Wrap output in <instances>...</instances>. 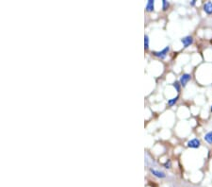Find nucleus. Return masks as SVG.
Returning a JSON list of instances; mask_svg holds the SVG:
<instances>
[{"mask_svg": "<svg viewBox=\"0 0 212 187\" xmlns=\"http://www.w3.org/2000/svg\"><path fill=\"white\" fill-rule=\"evenodd\" d=\"M190 79H191V75L188 74V73H185V74H183L181 77H180L179 82H180V84H181V86L185 87L188 84V82L190 81Z\"/></svg>", "mask_w": 212, "mask_h": 187, "instance_id": "obj_3", "label": "nucleus"}, {"mask_svg": "<svg viewBox=\"0 0 212 187\" xmlns=\"http://www.w3.org/2000/svg\"><path fill=\"white\" fill-rule=\"evenodd\" d=\"M178 99H179V95H176L175 97L169 99V100H168V105H169V106H174L175 103L178 101Z\"/></svg>", "mask_w": 212, "mask_h": 187, "instance_id": "obj_9", "label": "nucleus"}, {"mask_svg": "<svg viewBox=\"0 0 212 187\" xmlns=\"http://www.w3.org/2000/svg\"><path fill=\"white\" fill-rule=\"evenodd\" d=\"M148 48H149V37H148V35H145L144 36V49L148 50Z\"/></svg>", "mask_w": 212, "mask_h": 187, "instance_id": "obj_11", "label": "nucleus"}, {"mask_svg": "<svg viewBox=\"0 0 212 187\" xmlns=\"http://www.w3.org/2000/svg\"><path fill=\"white\" fill-rule=\"evenodd\" d=\"M173 86L174 87V89L176 90V92L179 93L180 92V90H181V84H180V82L179 81H174L173 83Z\"/></svg>", "mask_w": 212, "mask_h": 187, "instance_id": "obj_10", "label": "nucleus"}, {"mask_svg": "<svg viewBox=\"0 0 212 187\" xmlns=\"http://www.w3.org/2000/svg\"><path fill=\"white\" fill-rule=\"evenodd\" d=\"M169 51H170V46H166L165 48H163L161 51H155V52H153V55L156 57H158L159 59H165L166 56H167V54L169 53Z\"/></svg>", "mask_w": 212, "mask_h": 187, "instance_id": "obj_1", "label": "nucleus"}, {"mask_svg": "<svg viewBox=\"0 0 212 187\" xmlns=\"http://www.w3.org/2000/svg\"><path fill=\"white\" fill-rule=\"evenodd\" d=\"M204 139H205V141L206 143H209V144H212V131H209V132H207L205 135Z\"/></svg>", "mask_w": 212, "mask_h": 187, "instance_id": "obj_8", "label": "nucleus"}, {"mask_svg": "<svg viewBox=\"0 0 212 187\" xmlns=\"http://www.w3.org/2000/svg\"><path fill=\"white\" fill-rule=\"evenodd\" d=\"M154 8H155V1L154 0H149L146 4V11L151 13V11H154Z\"/></svg>", "mask_w": 212, "mask_h": 187, "instance_id": "obj_7", "label": "nucleus"}, {"mask_svg": "<svg viewBox=\"0 0 212 187\" xmlns=\"http://www.w3.org/2000/svg\"><path fill=\"white\" fill-rule=\"evenodd\" d=\"M181 43H183L184 47L187 48V47H189L191 43H193V38L191 36H186V37H184V38L181 39Z\"/></svg>", "mask_w": 212, "mask_h": 187, "instance_id": "obj_4", "label": "nucleus"}, {"mask_svg": "<svg viewBox=\"0 0 212 187\" xmlns=\"http://www.w3.org/2000/svg\"><path fill=\"white\" fill-rule=\"evenodd\" d=\"M204 11L207 14H212V2L209 1L204 5Z\"/></svg>", "mask_w": 212, "mask_h": 187, "instance_id": "obj_6", "label": "nucleus"}, {"mask_svg": "<svg viewBox=\"0 0 212 187\" xmlns=\"http://www.w3.org/2000/svg\"><path fill=\"white\" fill-rule=\"evenodd\" d=\"M164 167L167 168V169H170L172 167V162H171V160H167L165 162V164H164Z\"/></svg>", "mask_w": 212, "mask_h": 187, "instance_id": "obj_13", "label": "nucleus"}, {"mask_svg": "<svg viewBox=\"0 0 212 187\" xmlns=\"http://www.w3.org/2000/svg\"><path fill=\"white\" fill-rule=\"evenodd\" d=\"M210 111H211V112H212V105H211V108H210Z\"/></svg>", "mask_w": 212, "mask_h": 187, "instance_id": "obj_15", "label": "nucleus"}, {"mask_svg": "<svg viewBox=\"0 0 212 187\" xmlns=\"http://www.w3.org/2000/svg\"><path fill=\"white\" fill-rule=\"evenodd\" d=\"M169 7H170V3L168 1H166V0H163V1H162V10L163 11H167Z\"/></svg>", "mask_w": 212, "mask_h": 187, "instance_id": "obj_12", "label": "nucleus"}, {"mask_svg": "<svg viewBox=\"0 0 212 187\" xmlns=\"http://www.w3.org/2000/svg\"><path fill=\"white\" fill-rule=\"evenodd\" d=\"M150 172H151V174H153L155 177H157L158 179H164L166 177V174L164 172H162L160 170H157L155 168H150Z\"/></svg>", "mask_w": 212, "mask_h": 187, "instance_id": "obj_5", "label": "nucleus"}, {"mask_svg": "<svg viewBox=\"0 0 212 187\" xmlns=\"http://www.w3.org/2000/svg\"><path fill=\"white\" fill-rule=\"evenodd\" d=\"M195 3H196V0H192V1H191L190 4L191 6H194V5H195Z\"/></svg>", "mask_w": 212, "mask_h": 187, "instance_id": "obj_14", "label": "nucleus"}, {"mask_svg": "<svg viewBox=\"0 0 212 187\" xmlns=\"http://www.w3.org/2000/svg\"><path fill=\"white\" fill-rule=\"evenodd\" d=\"M187 146L188 148H199L200 146H201V141L197 138H193L187 143Z\"/></svg>", "mask_w": 212, "mask_h": 187, "instance_id": "obj_2", "label": "nucleus"}]
</instances>
